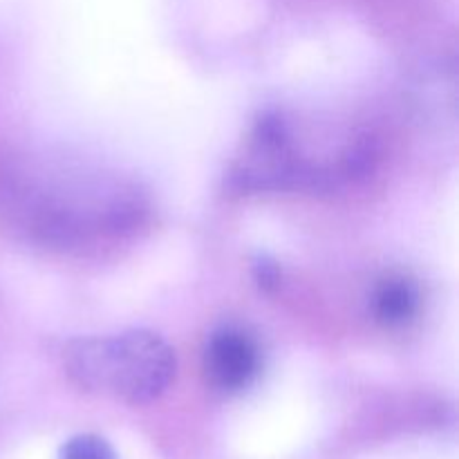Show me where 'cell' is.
<instances>
[{
  "mask_svg": "<svg viewBox=\"0 0 459 459\" xmlns=\"http://www.w3.org/2000/svg\"><path fill=\"white\" fill-rule=\"evenodd\" d=\"M13 195L25 231L61 249L117 240L146 218V202L133 182L79 161L39 157Z\"/></svg>",
  "mask_w": 459,
  "mask_h": 459,
  "instance_id": "6da1fadb",
  "label": "cell"
},
{
  "mask_svg": "<svg viewBox=\"0 0 459 459\" xmlns=\"http://www.w3.org/2000/svg\"><path fill=\"white\" fill-rule=\"evenodd\" d=\"M65 368L81 388L137 406L166 393L175 377V354L161 336L128 330L72 341Z\"/></svg>",
  "mask_w": 459,
  "mask_h": 459,
  "instance_id": "7a4b0ae2",
  "label": "cell"
},
{
  "mask_svg": "<svg viewBox=\"0 0 459 459\" xmlns=\"http://www.w3.org/2000/svg\"><path fill=\"white\" fill-rule=\"evenodd\" d=\"M231 184L238 191H278L316 182L318 170L296 143L294 128L281 112H264L231 169Z\"/></svg>",
  "mask_w": 459,
  "mask_h": 459,
  "instance_id": "3957f363",
  "label": "cell"
},
{
  "mask_svg": "<svg viewBox=\"0 0 459 459\" xmlns=\"http://www.w3.org/2000/svg\"><path fill=\"white\" fill-rule=\"evenodd\" d=\"M260 370L255 341L238 327H220L209 336L204 348V375L215 390L240 393Z\"/></svg>",
  "mask_w": 459,
  "mask_h": 459,
  "instance_id": "277c9868",
  "label": "cell"
},
{
  "mask_svg": "<svg viewBox=\"0 0 459 459\" xmlns=\"http://www.w3.org/2000/svg\"><path fill=\"white\" fill-rule=\"evenodd\" d=\"M420 290L406 276H388L372 294V312L385 327H403L420 312Z\"/></svg>",
  "mask_w": 459,
  "mask_h": 459,
  "instance_id": "5b68a950",
  "label": "cell"
},
{
  "mask_svg": "<svg viewBox=\"0 0 459 459\" xmlns=\"http://www.w3.org/2000/svg\"><path fill=\"white\" fill-rule=\"evenodd\" d=\"M58 459H119L115 448L99 435H76L63 444Z\"/></svg>",
  "mask_w": 459,
  "mask_h": 459,
  "instance_id": "8992f818",
  "label": "cell"
},
{
  "mask_svg": "<svg viewBox=\"0 0 459 459\" xmlns=\"http://www.w3.org/2000/svg\"><path fill=\"white\" fill-rule=\"evenodd\" d=\"M255 278H258L260 287L267 290V287H273L278 282V272L272 263H264L263 260V263L255 264Z\"/></svg>",
  "mask_w": 459,
  "mask_h": 459,
  "instance_id": "52a82bcc",
  "label": "cell"
}]
</instances>
